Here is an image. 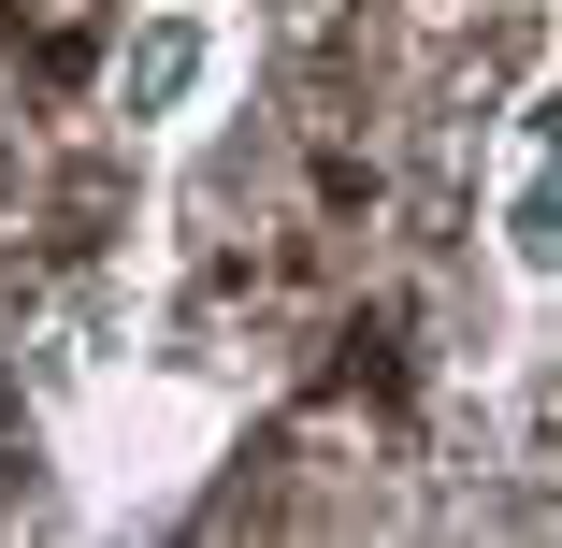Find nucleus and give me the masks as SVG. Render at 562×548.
Instances as JSON below:
<instances>
[{
    "mask_svg": "<svg viewBox=\"0 0 562 548\" xmlns=\"http://www.w3.org/2000/svg\"><path fill=\"white\" fill-rule=\"evenodd\" d=\"M216 72H232V15H216V0H145L116 72H101V101H116L131 131H188L216 101Z\"/></svg>",
    "mask_w": 562,
    "mask_h": 548,
    "instance_id": "1",
    "label": "nucleus"
},
{
    "mask_svg": "<svg viewBox=\"0 0 562 548\" xmlns=\"http://www.w3.org/2000/svg\"><path fill=\"white\" fill-rule=\"evenodd\" d=\"M491 246L519 289H562V72L505 116V174H491Z\"/></svg>",
    "mask_w": 562,
    "mask_h": 548,
    "instance_id": "2",
    "label": "nucleus"
}]
</instances>
